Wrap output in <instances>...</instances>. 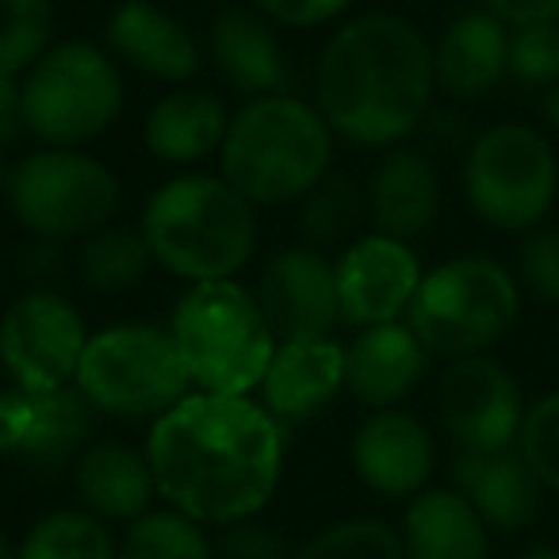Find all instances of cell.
Returning <instances> with one entry per match:
<instances>
[{"label":"cell","instance_id":"obj_39","mask_svg":"<svg viewBox=\"0 0 559 559\" xmlns=\"http://www.w3.org/2000/svg\"><path fill=\"white\" fill-rule=\"evenodd\" d=\"M20 272L27 280H39V284H50L66 272V253L62 241L55 238H35L32 246L20 249Z\"/></svg>","mask_w":559,"mask_h":559},{"label":"cell","instance_id":"obj_17","mask_svg":"<svg viewBox=\"0 0 559 559\" xmlns=\"http://www.w3.org/2000/svg\"><path fill=\"white\" fill-rule=\"evenodd\" d=\"M452 483L487 521V528H498V533H521L525 525H533L548 495L518 452V444L498 452H456Z\"/></svg>","mask_w":559,"mask_h":559},{"label":"cell","instance_id":"obj_20","mask_svg":"<svg viewBox=\"0 0 559 559\" xmlns=\"http://www.w3.org/2000/svg\"><path fill=\"white\" fill-rule=\"evenodd\" d=\"M368 215L391 238H418L441 211V173L426 150L391 146L368 177Z\"/></svg>","mask_w":559,"mask_h":559},{"label":"cell","instance_id":"obj_32","mask_svg":"<svg viewBox=\"0 0 559 559\" xmlns=\"http://www.w3.org/2000/svg\"><path fill=\"white\" fill-rule=\"evenodd\" d=\"M292 559H406V548L380 518H349L311 536Z\"/></svg>","mask_w":559,"mask_h":559},{"label":"cell","instance_id":"obj_18","mask_svg":"<svg viewBox=\"0 0 559 559\" xmlns=\"http://www.w3.org/2000/svg\"><path fill=\"white\" fill-rule=\"evenodd\" d=\"M345 388V349L334 337L280 342L261 380L264 411L284 421H307L322 414Z\"/></svg>","mask_w":559,"mask_h":559},{"label":"cell","instance_id":"obj_3","mask_svg":"<svg viewBox=\"0 0 559 559\" xmlns=\"http://www.w3.org/2000/svg\"><path fill=\"white\" fill-rule=\"evenodd\" d=\"M334 131L296 96H257L230 116L218 146L223 180L249 203L304 200L330 173Z\"/></svg>","mask_w":559,"mask_h":559},{"label":"cell","instance_id":"obj_40","mask_svg":"<svg viewBox=\"0 0 559 559\" xmlns=\"http://www.w3.org/2000/svg\"><path fill=\"white\" fill-rule=\"evenodd\" d=\"M24 85L16 78H0V146H16L24 139Z\"/></svg>","mask_w":559,"mask_h":559},{"label":"cell","instance_id":"obj_41","mask_svg":"<svg viewBox=\"0 0 559 559\" xmlns=\"http://www.w3.org/2000/svg\"><path fill=\"white\" fill-rule=\"evenodd\" d=\"M483 4H487V9L510 27L559 20V0H483Z\"/></svg>","mask_w":559,"mask_h":559},{"label":"cell","instance_id":"obj_45","mask_svg":"<svg viewBox=\"0 0 559 559\" xmlns=\"http://www.w3.org/2000/svg\"><path fill=\"white\" fill-rule=\"evenodd\" d=\"M0 559H20V548H12V540L0 533Z\"/></svg>","mask_w":559,"mask_h":559},{"label":"cell","instance_id":"obj_13","mask_svg":"<svg viewBox=\"0 0 559 559\" xmlns=\"http://www.w3.org/2000/svg\"><path fill=\"white\" fill-rule=\"evenodd\" d=\"M437 418L460 452L513 449L525 421V399L510 372L487 353L449 360L437 383Z\"/></svg>","mask_w":559,"mask_h":559},{"label":"cell","instance_id":"obj_16","mask_svg":"<svg viewBox=\"0 0 559 559\" xmlns=\"http://www.w3.org/2000/svg\"><path fill=\"white\" fill-rule=\"evenodd\" d=\"M433 464L437 449L429 429L399 406L372 411L353 433V467L360 483L380 498L421 495Z\"/></svg>","mask_w":559,"mask_h":559},{"label":"cell","instance_id":"obj_1","mask_svg":"<svg viewBox=\"0 0 559 559\" xmlns=\"http://www.w3.org/2000/svg\"><path fill=\"white\" fill-rule=\"evenodd\" d=\"M154 487L200 525L253 518L284 472V426L246 395H185L146 441Z\"/></svg>","mask_w":559,"mask_h":559},{"label":"cell","instance_id":"obj_44","mask_svg":"<svg viewBox=\"0 0 559 559\" xmlns=\"http://www.w3.org/2000/svg\"><path fill=\"white\" fill-rule=\"evenodd\" d=\"M9 185H12V165H9L4 146H0V195H9Z\"/></svg>","mask_w":559,"mask_h":559},{"label":"cell","instance_id":"obj_24","mask_svg":"<svg viewBox=\"0 0 559 559\" xmlns=\"http://www.w3.org/2000/svg\"><path fill=\"white\" fill-rule=\"evenodd\" d=\"M406 559H490V528L460 490H421L403 513Z\"/></svg>","mask_w":559,"mask_h":559},{"label":"cell","instance_id":"obj_15","mask_svg":"<svg viewBox=\"0 0 559 559\" xmlns=\"http://www.w3.org/2000/svg\"><path fill=\"white\" fill-rule=\"evenodd\" d=\"M257 304L280 342L330 337L342 322L337 304V269L322 257V249L288 246L272 253L257 280Z\"/></svg>","mask_w":559,"mask_h":559},{"label":"cell","instance_id":"obj_12","mask_svg":"<svg viewBox=\"0 0 559 559\" xmlns=\"http://www.w3.org/2000/svg\"><path fill=\"white\" fill-rule=\"evenodd\" d=\"M96 414L100 411L78 388H0V456L20 460L39 475L66 472L93 444Z\"/></svg>","mask_w":559,"mask_h":559},{"label":"cell","instance_id":"obj_19","mask_svg":"<svg viewBox=\"0 0 559 559\" xmlns=\"http://www.w3.org/2000/svg\"><path fill=\"white\" fill-rule=\"evenodd\" d=\"M433 353L418 342L411 322H383L360 330L345 349V388L357 403L372 411L399 406L421 383Z\"/></svg>","mask_w":559,"mask_h":559},{"label":"cell","instance_id":"obj_38","mask_svg":"<svg viewBox=\"0 0 559 559\" xmlns=\"http://www.w3.org/2000/svg\"><path fill=\"white\" fill-rule=\"evenodd\" d=\"M421 142H426V154L429 150H441V154H452V150H464L472 146V131H467V119L452 108H429V116L421 119Z\"/></svg>","mask_w":559,"mask_h":559},{"label":"cell","instance_id":"obj_22","mask_svg":"<svg viewBox=\"0 0 559 559\" xmlns=\"http://www.w3.org/2000/svg\"><path fill=\"white\" fill-rule=\"evenodd\" d=\"M211 58L215 70L234 93L249 96H276L288 88V55L280 47L264 12L223 9L211 24Z\"/></svg>","mask_w":559,"mask_h":559},{"label":"cell","instance_id":"obj_42","mask_svg":"<svg viewBox=\"0 0 559 559\" xmlns=\"http://www.w3.org/2000/svg\"><path fill=\"white\" fill-rule=\"evenodd\" d=\"M540 111H544V123H548L551 131L559 134V85L544 88V104H540Z\"/></svg>","mask_w":559,"mask_h":559},{"label":"cell","instance_id":"obj_34","mask_svg":"<svg viewBox=\"0 0 559 559\" xmlns=\"http://www.w3.org/2000/svg\"><path fill=\"white\" fill-rule=\"evenodd\" d=\"M510 73L521 85H559V20L510 27Z\"/></svg>","mask_w":559,"mask_h":559},{"label":"cell","instance_id":"obj_5","mask_svg":"<svg viewBox=\"0 0 559 559\" xmlns=\"http://www.w3.org/2000/svg\"><path fill=\"white\" fill-rule=\"evenodd\" d=\"M169 334L188 380L211 395H249L261 388L276 353V334L257 296H249L234 280L192 284L173 307Z\"/></svg>","mask_w":559,"mask_h":559},{"label":"cell","instance_id":"obj_11","mask_svg":"<svg viewBox=\"0 0 559 559\" xmlns=\"http://www.w3.org/2000/svg\"><path fill=\"white\" fill-rule=\"evenodd\" d=\"M88 345L78 307L50 288L20 296L0 319V357L12 383L27 391H62L73 383Z\"/></svg>","mask_w":559,"mask_h":559},{"label":"cell","instance_id":"obj_29","mask_svg":"<svg viewBox=\"0 0 559 559\" xmlns=\"http://www.w3.org/2000/svg\"><path fill=\"white\" fill-rule=\"evenodd\" d=\"M20 559H119L108 525L88 510H55L20 544Z\"/></svg>","mask_w":559,"mask_h":559},{"label":"cell","instance_id":"obj_9","mask_svg":"<svg viewBox=\"0 0 559 559\" xmlns=\"http://www.w3.org/2000/svg\"><path fill=\"white\" fill-rule=\"evenodd\" d=\"M123 111V78L93 43H58L27 70V134L47 146H81L108 131Z\"/></svg>","mask_w":559,"mask_h":559},{"label":"cell","instance_id":"obj_37","mask_svg":"<svg viewBox=\"0 0 559 559\" xmlns=\"http://www.w3.org/2000/svg\"><path fill=\"white\" fill-rule=\"evenodd\" d=\"M253 4L284 27H319L342 16L353 0H253Z\"/></svg>","mask_w":559,"mask_h":559},{"label":"cell","instance_id":"obj_36","mask_svg":"<svg viewBox=\"0 0 559 559\" xmlns=\"http://www.w3.org/2000/svg\"><path fill=\"white\" fill-rule=\"evenodd\" d=\"M215 548L223 559H292L296 556L292 544L284 540V533L264 525V521H257V513L253 518H241V521L223 525Z\"/></svg>","mask_w":559,"mask_h":559},{"label":"cell","instance_id":"obj_14","mask_svg":"<svg viewBox=\"0 0 559 559\" xmlns=\"http://www.w3.org/2000/svg\"><path fill=\"white\" fill-rule=\"evenodd\" d=\"M337 304L342 322L357 330L399 322V314L411 311L421 284V261L403 238L391 234H368L357 238L337 257Z\"/></svg>","mask_w":559,"mask_h":559},{"label":"cell","instance_id":"obj_23","mask_svg":"<svg viewBox=\"0 0 559 559\" xmlns=\"http://www.w3.org/2000/svg\"><path fill=\"white\" fill-rule=\"evenodd\" d=\"M108 43L127 66L150 73L157 81H188L200 73V43L192 39L177 16L150 4L123 0L108 16Z\"/></svg>","mask_w":559,"mask_h":559},{"label":"cell","instance_id":"obj_35","mask_svg":"<svg viewBox=\"0 0 559 559\" xmlns=\"http://www.w3.org/2000/svg\"><path fill=\"white\" fill-rule=\"evenodd\" d=\"M518 284L540 304H559V230H528L518 249Z\"/></svg>","mask_w":559,"mask_h":559},{"label":"cell","instance_id":"obj_26","mask_svg":"<svg viewBox=\"0 0 559 559\" xmlns=\"http://www.w3.org/2000/svg\"><path fill=\"white\" fill-rule=\"evenodd\" d=\"M226 127H230V116L218 96L203 88H180L150 108L142 134L154 157L169 165H195L223 146Z\"/></svg>","mask_w":559,"mask_h":559},{"label":"cell","instance_id":"obj_21","mask_svg":"<svg viewBox=\"0 0 559 559\" xmlns=\"http://www.w3.org/2000/svg\"><path fill=\"white\" fill-rule=\"evenodd\" d=\"M510 73V24L490 9H475L444 27L433 47L437 88L452 100H479Z\"/></svg>","mask_w":559,"mask_h":559},{"label":"cell","instance_id":"obj_2","mask_svg":"<svg viewBox=\"0 0 559 559\" xmlns=\"http://www.w3.org/2000/svg\"><path fill=\"white\" fill-rule=\"evenodd\" d=\"M433 88V47L411 20L388 12L345 24L314 70V96L330 131L368 150H391L418 134Z\"/></svg>","mask_w":559,"mask_h":559},{"label":"cell","instance_id":"obj_25","mask_svg":"<svg viewBox=\"0 0 559 559\" xmlns=\"http://www.w3.org/2000/svg\"><path fill=\"white\" fill-rule=\"evenodd\" d=\"M73 487L100 521H134L157 495L150 460L119 441H93L73 464Z\"/></svg>","mask_w":559,"mask_h":559},{"label":"cell","instance_id":"obj_4","mask_svg":"<svg viewBox=\"0 0 559 559\" xmlns=\"http://www.w3.org/2000/svg\"><path fill=\"white\" fill-rule=\"evenodd\" d=\"M139 230L154 261L192 284L230 280L257 246L253 203L207 173H188L157 188Z\"/></svg>","mask_w":559,"mask_h":559},{"label":"cell","instance_id":"obj_31","mask_svg":"<svg viewBox=\"0 0 559 559\" xmlns=\"http://www.w3.org/2000/svg\"><path fill=\"white\" fill-rule=\"evenodd\" d=\"M55 4L50 0H0V78H20L50 50Z\"/></svg>","mask_w":559,"mask_h":559},{"label":"cell","instance_id":"obj_6","mask_svg":"<svg viewBox=\"0 0 559 559\" xmlns=\"http://www.w3.org/2000/svg\"><path fill=\"white\" fill-rule=\"evenodd\" d=\"M521 284L495 257H452L421 276L406 322L433 357H479L513 330Z\"/></svg>","mask_w":559,"mask_h":559},{"label":"cell","instance_id":"obj_28","mask_svg":"<svg viewBox=\"0 0 559 559\" xmlns=\"http://www.w3.org/2000/svg\"><path fill=\"white\" fill-rule=\"evenodd\" d=\"M368 195L360 192V185L349 173L330 169L311 192L299 200L296 211V230L304 234V241L311 249L342 246L353 230H357L360 215H365Z\"/></svg>","mask_w":559,"mask_h":559},{"label":"cell","instance_id":"obj_27","mask_svg":"<svg viewBox=\"0 0 559 559\" xmlns=\"http://www.w3.org/2000/svg\"><path fill=\"white\" fill-rule=\"evenodd\" d=\"M150 261L154 253H150L142 230H127V226H104V230L88 234L78 253L85 288L100 292V296H119V292L134 288L146 276Z\"/></svg>","mask_w":559,"mask_h":559},{"label":"cell","instance_id":"obj_33","mask_svg":"<svg viewBox=\"0 0 559 559\" xmlns=\"http://www.w3.org/2000/svg\"><path fill=\"white\" fill-rule=\"evenodd\" d=\"M518 452L544 490L559 495V391H548L525 411L518 433Z\"/></svg>","mask_w":559,"mask_h":559},{"label":"cell","instance_id":"obj_30","mask_svg":"<svg viewBox=\"0 0 559 559\" xmlns=\"http://www.w3.org/2000/svg\"><path fill=\"white\" fill-rule=\"evenodd\" d=\"M119 556L127 559H215L200 521L180 510H146L131 521Z\"/></svg>","mask_w":559,"mask_h":559},{"label":"cell","instance_id":"obj_46","mask_svg":"<svg viewBox=\"0 0 559 559\" xmlns=\"http://www.w3.org/2000/svg\"><path fill=\"white\" fill-rule=\"evenodd\" d=\"M0 365H4V357H0Z\"/></svg>","mask_w":559,"mask_h":559},{"label":"cell","instance_id":"obj_10","mask_svg":"<svg viewBox=\"0 0 559 559\" xmlns=\"http://www.w3.org/2000/svg\"><path fill=\"white\" fill-rule=\"evenodd\" d=\"M119 200L116 173L81 150L50 146L12 165L9 207L35 238H88L111 226Z\"/></svg>","mask_w":559,"mask_h":559},{"label":"cell","instance_id":"obj_7","mask_svg":"<svg viewBox=\"0 0 559 559\" xmlns=\"http://www.w3.org/2000/svg\"><path fill=\"white\" fill-rule=\"evenodd\" d=\"M464 195L495 230H536L559 195L556 150L536 127H487L464 154Z\"/></svg>","mask_w":559,"mask_h":559},{"label":"cell","instance_id":"obj_8","mask_svg":"<svg viewBox=\"0 0 559 559\" xmlns=\"http://www.w3.org/2000/svg\"><path fill=\"white\" fill-rule=\"evenodd\" d=\"M73 388L100 414L162 418L192 388L173 334L154 326H108L88 337Z\"/></svg>","mask_w":559,"mask_h":559},{"label":"cell","instance_id":"obj_43","mask_svg":"<svg viewBox=\"0 0 559 559\" xmlns=\"http://www.w3.org/2000/svg\"><path fill=\"white\" fill-rule=\"evenodd\" d=\"M518 559H559V548H551V544H536V548H525Z\"/></svg>","mask_w":559,"mask_h":559}]
</instances>
